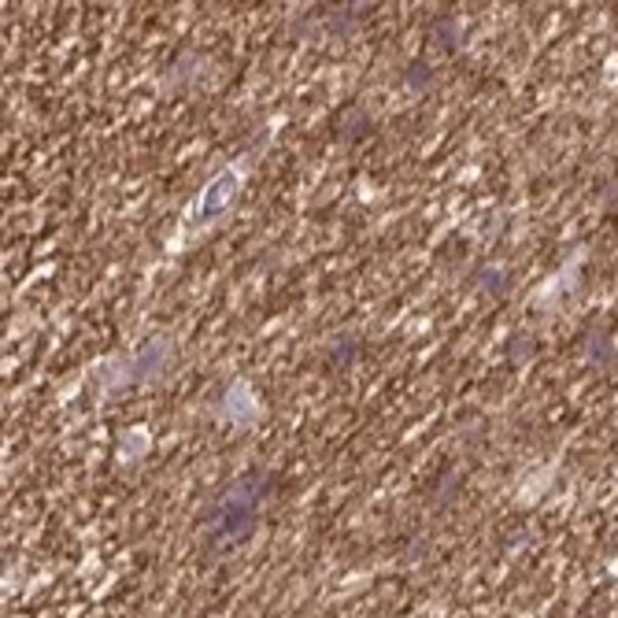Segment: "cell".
<instances>
[{
	"label": "cell",
	"mask_w": 618,
	"mask_h": 618,
	"mask_svg": "<svg viewBox=\"0 0 618 618\" xmlns=\"http://www.w3.org/2000/svg\"><path fill=\"white\" fill-rule=\"evenodd\" d=\"M270 493V474L267 471H248L241 474L230 490L219 496V504L212 507V523H208V540L212 548H234L253 534L259 504L267 501Z\"/></svg>",
	"instance_id": "6da1fadb"
},
{
	"label": "cell",
	"mask_w": 618,
	"mask_h": 618,
	"mask_svg": "<svg viewBox=\"0 0 618 618\" xmlns=\"http://www.w3.org/2000/svg\"><path fill=\"white\" fill-rule=\"evenodd\" d=\"M245 186V171L241 167H223L219 175H215L208 186L200 189L197 204H193L189 212V230H204V226H212L219 215L230 212V204L237 200V193Z\"/></svg>",
	"instance_id": "7a4b0ae2"
}]
</instances>
